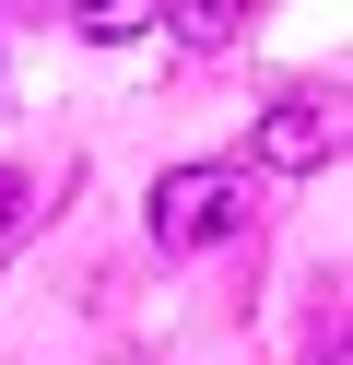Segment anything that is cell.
Here are the masks:
<instances>
[{
    "instance_id": "obj_1",
    "label": "cell",
    "mask_w": 353,
    "mask_h": 365,
    "mask_svg": "<svg viewBox=\"0 0 353 365\" xmlns=\"http://www.w3.org/2000/svg\"><path fill=\"white\" fill-rule=\"evenodd\" d=\"M247 236V165H177L153 177V247L165 259H200V247Z\"/></svg>"
},
{
    "instance_id": "obj_3",
    "label": "cell",
    "mask_w": 353,
    "mask_h": 365,
    "mask_svg": "<svg viewBox=\"0 0 353 365\" xmlns=\"http://www.w3.org/2000/svg\"><path fill=\"white\" fill-rule=\"evenodd\" d=\"M153 24H177L188 48H235V24H247V12H235V0H188V12H153Z\"/></svg>"
},
{
    "instance_id": "obj_5",
    "label": "cell",
    "mask_w": 353,
    "mask_h": 365,
    "mask_svg": "<svg viewBox=\"0 0 353 365\" xmlns=\"http://www.w3.org/2000/svg\"><path fill=\"white\" fill-rule=\"evenodd\" d=\"M12 224H24V177L0 165V236H12Z\"/></svg>"
},
{
    "instance_id": "obj_2",
    "label": "cell",
    "mask_w": 353,
    "mask_h": 365,
    "mask_svg": "<svg viewBox=\"0 0 353 365\" xmlns=\"http://www.w3.org/2000/svg\"><path fill=\"white\" fill-rule=\"evenodd\" d=\"M259 153H271L282 177H306V165H329V153H342V118H329L318 95H282L271 118H259Z\"/></svg>"
},
{
    "instance_id": "obj_4",
    "label": "cell",
    "mask_w": 353,
    "mask_h": 365,
    "mask_svg": "<svg viewBox=\"0 0 353 365\" xmlns=\"http://www.w3.org/2000/svg\"><path fill=\"white\" fill-rule=\"evenodd\" d=\"M71 24H83V36H94V48H130V36H141V24H153V12H141V0H94V12H71Z\"/></svg>"
}]
</instances>
